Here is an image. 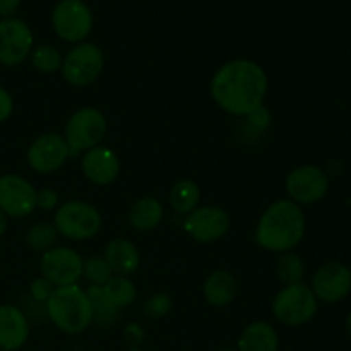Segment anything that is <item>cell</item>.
<instances>
[{
	"instance_id": "cell-17",
	"label": "cell",
	"mask_w": 351,
	"mask_h": 351,
	"mask_svg": "<svg viewBox=\"0 0 351 351\" xmlns=\"http://www.w3.org/2000/svg\"><path fill=\"white\" fill-rule=\"evenodd\" d=\"M29 338V321L23 308L16 305H0V350L17 351Z\"/></svg>"
},
{
	"instance_id": "cell-33",
	"label": "cell",
	"mask_w": 351,
	"mask_h": 351,
	"mask_svg": "<svg viewBox=\"0 0 351 351\" xmlns=\"http://www.w3.org/2000/svg\"><path fill=\"white\" fill-rule=\"evenodd\" d=\"M14 112V98L5 88L0 86V123L5 122L7 119H10Z\"/></svg>"
},
{
	"instance_id": "cell-30",
	"label": "cell",
	"mask_w": 351,
	"mask_h": 351,
	"mask_svg": "<svg viewBox=\"0 0 351 351\" xmlns=\"http://www.w3.org/2000/svg\"><path fill=\"white\" fill-rule=\"evenodd\" d=\"M53 290L55 287L47 280V278H34L29 285V298L31 300L38 302V304H47L48 298L53 293Z\"/></svg>"
},
{
	"instance_id": "cell-1",
	"label": "cell",
	"mask_w": 351,
	"mask_h": 351,
	"mask_svg": "<svg viewBox=\"0 0 351 351\" xmlns=\"http://www.w3.org/2000/svg\"><path fill=\"white\" fill-rule=\"evenodd\" d=\"M267 89L266 71L249 58H235L223 64L209 84L213 101L233 117H249L263 108Z\"/></svg>"
},
{
	"instance_id": "cell-34",
	"label": "cell",
	"mask_w": 351,
	"mask_h": 351,
	"mask_svg": "<svg viewBox=\"0 0 351 351\" xmlns=\"http://www.w3.org/2000/svg\"><path fill=\"white\" fill-rule=\"evenodd\" d=\"M247 119L252 120L254 125L259 127V129H266V127L271 123V115H269V112L264 108V106H263V108L257 110V112H254L252 115L247 117Z\"/></svg>"
},
{
	"instance_id": "cell-13",
	"label": "cell",
	"mask_w": 351,
	"mask_h": 351,
	"mask_svg": "<svg viewBox=\"0 0 351 351\" xmlns=\"http://www.w3.org/2000/svg\"><path fill=\"white\" fill-rule=\"evenodd\" d=\"M285 189L290 195V201L297 202L298 206L314 204L328 194L329 178L322 168L304 165L288 173Z\"/></svg>"
},
{
	"instance_id": "cell-36",
	"label": "cell",
	"mask_w": 351,
	"mask_h": 351,
	"mask_svg": "<svg viewBox=\"0 0 351 351\" xmlns=\"http://www.w3.org/2000/svg\"><path fill=\"white\" fill-rule=\"evenodd\" d=\"M7 225H9V218H7V216L3 215L2 211H0V237H2L3 233H5Z\"/></svg>"
},
{
	"instance_id": "cell-15",
	"label": "cell",
	"mask_w": 351,
	"mask_h": 351,
	"mask_svg": "<svg viewBox=\"0 0 351 351\" xmlns=\"http://www.w3.org/2000/svg\"><path fill=\"white\" fill-rule=\"evenodd\" d=\"M311 290L315 298L326 304H336L343 300L351 290V271L341 263L324 264L315 271Z\"/></svg>"
},
{
	"instance_id": "cell-27",
	"label": "cell",
	"mask_w": 351,
	"mask_h": 351,
	"mask_svg": "<svg viewBox=\"0 0 351 351\" xmlns=\"http://www.w3.org/2000/svg\"><path fill=\"white\" fill-rule=\"evenodd\" d=\"M31 64L36 69L38 72H43V74H53V72L60 71L62 62L64 57L58 51V48L51 47V45H38L31 50Z\"/></svg>"
},
{
	"instance_id": "cell-28",
	"label": "cell",
	"mask_w": 351,
	"mask_h": 351,
	"mask_svg": "<svg viewBox=\"0 0 351 351\" xmlns=\"http://www.w3.org/2000/svg\"><path fill=\"white\" fill-rule=\"evenodd\" d=\"M112 276V269H110V266L106 264L103 256H91L88 259H84V263H82V278H86L89 281V285L103 287Z\"/></svg>"
},
{
	"instance_id": "cell-18",
	"label": "cell",
	"mask_w": 351,
	"mask_h": 351,
	"mask_svg": "<svg viewBox=\"0 0 351 351\" xmlns=\"http://www.w3.org/2000/svg\"><path fill=\"white\" fill-rule=\"evenodd\" d=\"M106 264L115 276H129L141 266V254L137 247L127 239H113L106 243L103 252Z\"/></svg>"
},
{
	"instance_id": "cell-5",
	"label": "cell",
	"mask_w": 351,
	"mask_h": 351,
	"mask_svg": "<svg viewBox=\"0 0 351 351\" xmlns=\"http://www.w3.org/2000/svg\"><path fill=\"white\" fill-rule=\"evenodd\" d=\"M108 130V122L101 110L84 106L79 108L69 117L64 127V139L67 143L71 156H77L79 153L93 149L99 146L103 137Z\"/></svg>"
},
{
	"instance_id": "cell-14",
	"label": "cell",
	"mask_w": 351,
	"mask_h": 351,
	"mask_svg": "<svg viewBox=\"0 0 351 351\" xmlns=\"http://www.w3.org/2000/svg\"><path fill=\"white\" fill-rule=\"evenodd\" d=\"M33 48V33L24 21L16 17L0 21V64L16 67L29 57Z\"/></svg>"
},
{
	"instance_id": "cell-9",
	"label": "cell",
	"mask_w": 351,
	"mask_h": 351,
	"mask_svg": "<svg viewBox=\"0 0 351 351\" xmlns=\"http://www.w3.org/2000/svg\"><path fill=\"white\" fill-rule=\"evenodd\" d=\"M82 263L84 259L75 249L55 245L41 254L40 273L55 288L77 285L82 278Z\"/></svg>"
},
{
	"instance_id": "cell-10",
	"label": "cell",
	"mask_w": 351,
	"mask_h": 351,
	"mask_svg": "<svg viewBox=\"0 0 351 351\" xmlns=\"http://www.w3.org/2000/svg\"><path fill=\"white\" fill-rule=\"evenodd\" d=\"M232 219L218 206H199L184 218V230L199 243H213L221 240L230 232Z\"/></svg>"
},
{
	"instance_id": "cell-12",
	"label": "cell",
	"mask_w": 351,
	"mask_h": 351,
	"mask_svg": "<svg viewBox=\"0 0 351 351\" xmlns=\"http://www.w3.org/2000/svg\"><path fill=\"white\" fill-rule=\"evenodd\" d=\"M36 187L16 173L0 177V211L7 218H26L36 209Z\"/></svg>"
},
{
	"instance_id": "cell-26",
	"label": "cell",
	"mask_w": 351,
	"mask_h": 351,
	"mask_svg": "<svg viewBox=\"0 0 351 351\" xmlns=\"http://www.w3.org/2000/svg\"><path fill=\"white\" fill-rule=\"evenodd\" d=\"M276 273H278V278H280V281L285 285V287L298 285L304 281L305 264L304 261H302V257L297 256V254L285 252L281 254V257L278 259Z\"/></svg>"
},
{
	"instance_id": "cell-21",
	"label": "cell",
	"mask_w": 351,
	"mask_h": 351,
	"mask_svg": "<svg viewBox=\"0 0 351 351\" xmlns=\"http://www.w3.org/2000/svg\"><path fill=\"white\" fill-rule=\"evenodd\" d=\"M163 204L156 197H141L129 211V223L137 232H151L163 221Z\"/></svg>"
},
{
	"instance_id": "cell-39",
	"label": "cell",
	"mask_w": 351,
	"mask_h": 351,
	"mask_svg": "<svg viewBox=\"0 0 351 351\" xmlns=\"http://www.w3.org/2000/svg\"><path fill=\"white\" fill-rule=\"evenodd\" d=\"M129 351H143L141 348H129Z\"/></svg>"
},
{
	"instance_id": "cell-22",
	"label": "cell",
	"mask_w": 351,
	"mask_h": 351,
	"mask_svg": "<svg viewBox=\"0 0 351 351\" xmlns=\"http://www.w3.org/2000/svg\"><path fill=\"white\" fill-rule=\"evenodd\" d=\"M86 293H88L89 302H91L93 324L99 326V328H113V326L120 321V317H122V315H120V308H117L115 305L106 298L101 287L89 285Z\"/></svg>"
},
{
	"instance_id": "cell-24",
	"label": "cell",
	"mask_w": 351,
	"mask_h": 351,
	"mask_svg": "<svg viewBox=\"0 0 351 351\" xmlns=\"http://www.w3.org/2000/svg\"><path fill=\"white\" fill-rule=\"evenodd\" d=\"M101 288L106 298L120 311L132 305L137 297V288L129 276H115L113 274Z\"/></svg>"
},
{
	"instance_id": "cell-16",
	"label": "cell",
	"mask_w": 351,
	"mask_h": 351,
	"mask_svg": "<svg viewBox=\"0 0 351 351\" xmlns=\"http://www.w3.org/2000/svg\"><path fill=\"white\" fill-rule=\"evenodd\" d=\"M81 170L91 184L105 187L119 178L120 158L112 147L99 144L82 154Z\"/></svg>"
},
{
	"instance_id": "cell-3",
	"label": "cell",
	"mask_w": 351,
	"mask_h": 351,
	"mask_svg": "<svg viewBox=\"0 0 351 351\" xmlns=\"http://www.w3.org/2000/svg\"><path fill=\"white\" fill-rule=\"evenodd\" d=\"M45 307L51 324L69 336L81 335L93 324L91 302L79 285L55 288Z\"/></svg>"
},
{
	"instance_id": "cell-38",
	"label": "cell",
	"mask_w": 351,
	"mask_h": 351,
	"mask_svg": "<svg viewBox=\"0 0 351 351\" xmlns=\"http://www.w3.org/2000/svg\"><path fill=\"white\" fill-rule=\"evenodd\" d=\"M218 351H239V350L232 348V346H225V348H221V350H218Z\"/></svg>"
},
{
	"instance_id": "cell-35",
	"label": "cell",
	"mask_w": 351,
	"mask_h": 351,
	"mask_svg": "<svg viewBox=\"0 0 351 351\" xmlns=\"http://www.w3.org/2000/svg\"><path fill=\"white\" fill-rule=\"evenodd\" d=\"M21 5V0H0V17L9 19L17 12Z\"/></svg>"
},
{
	"instance_id": "cell-25",
	"label": "cell",
	"mask_w": 351,
	"mask_h": 351,
	"mask_svg": "<svg viewBox=\"0 0 351 351\" xmlns=\"http://www.w3.org/2000/svg\"><path fill=\"white\" fill-rule=\"evenodd\" d=\"M58 239V233L55 230L53 223L48 221H38L27 228L24 240H26V245L31 250H36V252H47L48 249L55 247Z\"/></svg>"
},
{
	"instance_id": "cell-11",
	"label": "cell",
	"mask_w": 351,
	"mask_h": 351,
	"mask_svg": "<svg viewBox=\"0 0 351 351\" xmlns=\"http://www.w3.org/2000/svg\"><path fill=\"white\" fill-rule=\"evenodd\" d=\"M71 158L67 143L58 132H45L29 144L26 151L27 165L33 171L41 175L60 170Z\"/></svg>"
},
{
	"instance_id": "cell-29",
	"label": "cell",
	"mask_w": 351,
	"mask_h": 351,
	"mask_svg": "<svg viewBox=\"0 0 351 351\" xmlns=\"http://www.w3.org/2000/svg\"><path fill=\"white\" fill-rule=\"evenodd\" d=\"M173 308V300L168 293H154L144 302V315L147 319H153V321H158V319L167 317L168 314Z\"/></svg>"
},
{
	"instance_id": "cell-4",
	"label": "cell",
	"mask_w": 351,
	"mask_h": 351,
	"mask_svg": "<svg viewBox=\"0 0 351 351\" xmlns=\"http://www.w3.org/2000/svg\"><path fill=\"white\" fill-rule=\"evenodd\" d=\"M53 226L58 237H65L72 242H84L98 235L103 226V218L95 206L74 199L55 209Z\"/></svg>"
},
{
	"instance_id": "cell-31",
	"label": "cell",
	"mask_w": 351,
	"mask_h": 351,
	"mask_svg": "<svg viewBox=\"0 0 351 351\" xmlns=\"http://www.w3.org/2000/svg\"><path fill=\"white\" fill-rule=\"evenodd\" d=\"M60 206V195L53 189L43 187L36 192V209L41 211H53Z\"/></svg>"
},
{
	"instance_id": "cell-32",
	"label": "cell",
	"mask_w": 351,
	"mask_h": 351,
	"mask_svg": "<svg viewBox=\"0 0 351 351\" xmlns=\"http://www.w3.org/2000/svg\"><path fill=\"white\" fill-rule=\"evenodd\" d=\"M144 338H146V332H144L143 326L136 324H127L125 329H123V339L129 345V348H141V345L144 343Z\"/></svg>"
},
{
	"instance_id": "cell-23",
	"label": "cell",
	"mask_w": 351,
	"mask_h": 351,
	"mask_svg": "<svg viewBox=\"0 0 351 351\" xmlns=\"http://www.w3.org/2000/svg\"><path fill=\"white\" fill-rule=\"evenodd\" d=\"M201 204V189L191 178L175 182L170 191V206L178 215L187 216Z\"/></svg>"
},
{
	"instance_id": "cell-19",
	"label": "cell",
	"mask_w": 351,
	"mask_h": 351,
	"mask_svg": "<svg viewBox=\"0 0 351 351\" xmlns=\"http://www.w3.org/2000/svg\"><path fill=\"white\" fill-rule=\"evenodd\" d=\"M237 291H239V283H237L235 276L226 269L213 271L206 278L204 287H202L204 300L216 308L228 307L235 300Z\"/></svg>"
},
{
	"instance_id": "cell-37",
	"label": "cell",
	"mask_w": 351,
	"mask_h": 351,
	"mask_svg": "<svg viewBox=\"0 0 351 351\" xmlns=\"http://www.w3.org/2000/svg\"><path fill=\"white\" fill-rule=\"evenodd\" d=\"M346 331H348V335L351 336V314L348 315V319H346Z\"/></svg>"
},
{
	"instance_id": "cell-7",
	"label": "cell",
	"mask_w": 351,
	"mask_h": 351,
	"mask_svg": "<svg viewBox=\"0 0 351 351\" xmlns=\"http://www.w3.org/2000/svg\"><path fill=\"white\" fill-rule=\"evenodd\" d=\"M105 67V55L95 43H77L62 62V77L74 88L91 86L101 75Z\"/></svg>"
},
{
	"instance_id": "cell-8",
	"label": "cell",
	"mask_w": 351,
	"mask_h": 351,
	"mask_svg": "<svg viewBox=\"0 0 351 351\" xmlns=\"http://www.w3.org/2000/svg\"><path fill=\"white\" fill-rule=\"evenodd\" d=\"M51 24L64 41L82 43L93 29V12L82 0H60L51 12Z\"/></svg>"
},
{
	"instance_id": "cell-2",
	"label": "cell",
	"mask_w": 351,
	"mask_h": 351,
	"mask_svg": "<svg viewBox=\"0 0 351 351\" xmlns=\"http://www.w3.org/2000/svg\"><path fill=\"white\" fill-rule=\"evenodd\" d=\"M305 235V215L297 202L278 199L267 206L256 226V242L269 252H291Z\"/></svg>"
},
{
	"instance_id": "cell-40",
	"label": "cell",
	"mask_w": 351,
	"mask_h": 351,
	"mask_svg": "<svg viewBox=\"0 0 351 351\" xmlns=\"http://www.w3.org/2000/svg\"><path fill=\"white\" fill-rule=\"evenodd\" d=\"M0 351H7V350H0Z\"/></svg>"
},
{
	"instance_id": "cell-20",
	"label": "cell",
	"mask_w": 351,
	"mask_h": 351,
	"mask_svg": "<svg viewBox=\"0 0 351 351\" xmlns=\"http://www.w3.org/2000/svg\"><path fill=\"white\" fill-rule=\"evenodd\" d=\"M239 351H278L280 336L266 321H254L247 326L237 341Z\"/></svg>"
},
{
	"instance_id": "cell-6",
	"label": "cell",
	"mask_w": 351,
	"mask_h": 351,
	"mask_svg": "<svg viewBox=\"0 0 351 351\" xmlns=\"http://www.w3.org/2000/svg\"><path fill=\"white\" fill-rule=\"evenodd\" d=\"M317 298L311 287L304 283L283 287L274 297L271 311L278 322L290 328H298L314 319L317 314Z\"/></svg>"
}]
</instances>
